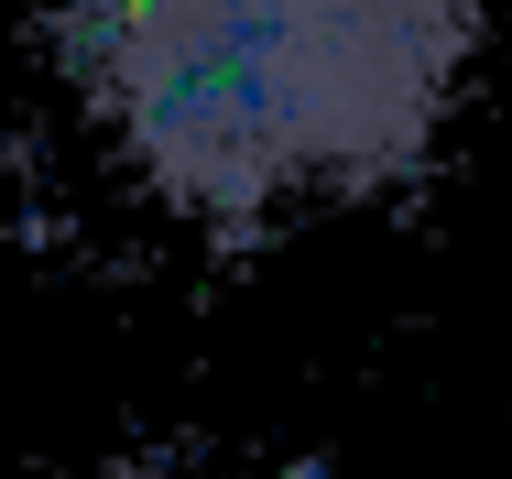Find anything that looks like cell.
Masks as SVG:
<instances>
[{"instance_id":"6da1fadb","label":"cell","mask_w":512,"mask_h":479,"mask_svg":"<svg viewBox=\"0 0 512 479\" xmlns=\"http://www.w3.org/2000/svg\"><path fill=\"white\" fill-rule=\"evenodd\" d=\"M44 44L109 164L240 251L425 186L491 0H55Z\"/></svg>"}]
</instances>
